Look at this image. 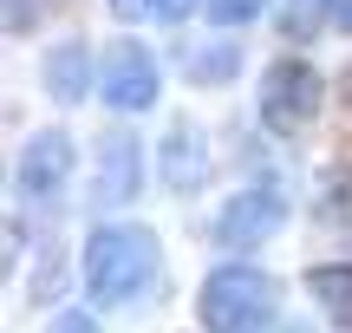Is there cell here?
<instances>
[{"label": "cell", "mask_w": 352, "mask_h": 333, "mask_svg": "<svg viewBox=\"0 0 352 333\" xmlns=\"http://www.w3.org/2000/svg\"><path fill=\"white\" fill-rule=\"evenodd\" d=\"M157 92H164V72H157L151 46H138V39H111V46L98 52V98L111 105V111L138 118L157 105Z\"/></svg>", "instance_id": "cell-5"}, {"label": "cell", "mask_w": 352, "mask_h": 333, "mask_svg": "<svg viewBox=\"0 0 352 333\" xmlns=\"http://www.w3.org/2000/svg\"><path fill=\"white\" fill-rule=\"evenodd\" d=\"M46 333H98V321H91L85 308H65V314H59V321H52Z\"/></svg>", "instance_id": "cell-16"}, {"label": "cell", "mask_w": 352, "mask_h": 333, "mask_svg": "<svg viewBox=\"0 0 352 333\" xmlns=\"http://www.w3.org/2000/svg\"><path fill=\"white\" fill-rule=\"evenodd\" d=\"M46 13H52V0H7V33L26 39L39 20H46Z\"/></svg>", "instance_id": "cell-13"}, {"label": "cell", "mask_w": 352, "mask_h": 333, "mask_svg": "<svg viewBox=\"0 0 352 333\" xmlns=\"http://www.w3.org/2000/svg\"><path fill=\"white\" fill-rule=\"evenodd\" d=\"M39 85H46L52 105H85V92L98 85V59L85 52V39H59L39 59Z\"/></svg>", "instance_id": "cell-9"}, {"label": "cell", "mask_w": 352, "mask_h": 333, "mask_svg": "<svg viewBox=\"0 0 352 333\" xmlns=\"http://www.w3.org/2000/svg\"><path fill=\"white\" fill-rule=\"evenodd\" d=\"M307 294L340 333H352V261H314L307 268Z\"/></svg>", "instance_id": "cell-10"}, {"label": "cell", "mask_w": 352, "mask_h": 333, "mask_svg": "<svg viewBox=\"0 0 352 333\" xmlns=\"http://www.w3.org/2000/svg\"><path fill=\"white\" fill-rule=\"evenodd\" d=\"M280 314V281L254 261H222L196 288V321L209 333H267Z\"/></svg>", "instance_id": "cell-2"}, {"label": "cell", "mask_w": 352, "mask_h": 333, "mask_svg": "<svg viewBox=\"0 0 352 333\" xmlns=\"http://www.w3.org/2000/svg\"><path fill=\"white\" fill-rule=\"evenodd\" d=\"M157 235L138 229V222H98V229L85 235V294L98 301V308H124V301H138L144 288L157 281Z\"/></svg>", "instance_id": "cell-1"}, {"label": "cell", "mask_w": 352, "mask_h": 333, "mask_svg": "<svg viewBox=\"0 0 352 333\" xmlns=\"http://www.w3.org/2000/svg\"><path fill=\"white\" fill-rule=\"evenodd\" d=\"M151 164H144V144L131 131H98V203H131L144 190Z\"/></svg>", "instance_id": "cell-8"}, {"label": "cell", "mask_w": 352, "mask_h": 333, "mask_svg": "<svg viewBox=\"0 0 352 333\" xmlns=\"http://www.w3.org/2000/svg\"><path fill=\"white\" fill-rule=\"evenodd\" d=\"M261 7H267V0H209V20L215 26H248Z\"/></svg>", "instance_id": "cell-14"}, {"label": "cell", "mask_w": 352, "mask_h": 333, "mask_svg": "<svg viewBox=\"0 0 352 333\" xmlns=\"http://www.w3.org/2000/svg\"><path fill=\"white\" fill-rule=\"evenodd\" d=\"M333 26H340V33H352V0H333Z\"/></svg>", "instance_id": "cell-17"}, {"label": "cell", "mask_w": 352, "mask_h": 333, "mask_svg": "<svg viewBox=\"0 0 352 333\" xmlns=\"http://www.w3.org/2000/svg\"><path fill=\"white\" fill-rule=\"evenodd\" d=\"M320 105H327V78H320L307 59L280 52V59L261 65V78H254V111H261L267 138H300V131L320 118Z\"/></svg>", "instance_id": "cell-3"}, {"label": "cell", "mask_w": 352, "mask_h": 333, "mask_svg": "<svg viewBox=\"0 0 352 333\" xmlns=\"http://www.w3.org/2000/svg\"><path fill=\"white\" fill-rule=\"evenodd\" d=\"M72 170H78V144L72 131H33V138L20 144V157H13V190H20V203L33 209H52L65 190H72Z\"/></svg>", "instance_id": "cell-4"}, {"label": "cell", "mask_w": 352, "mask_h": 333, "mask_svg": "<svg viewBox=\"0 0 352 333\" xmlns=\"http://www.w3.org/2000/svg\"><path fill=\"white\" fill-rule=\"evenodd\" d=\"M280 222H287V190H280L274 177H261V183L235 190L222 209H215L209 242H215V248H254V242H267Z\"/></svg>", "instance_id": "cell-6"}, {"label": "cell", "mask_w": 352, "mask_h": 333, "mask_svg": "<svg viewBox=\"0 0 352 333\" xmlns=\"http://www.w3.org/2000/svg\"><path fill=\"white\" fill-rule=\"evenodd\" d=\"M346 92H352V65H346Z\"/></svg>", "instance_id": "cell-20"}, {"label": "cell", "mask_w": 352, "mask_h": 333, "mask_svg": "<svg viewBox=\"0 0 352 333\" xmlns=\"http://www.w3.org/2000/svg\"><path fill=\"white\" fill-rule=\"evenodd\" d=\"M183 72H189V85H228L241 72V52L228 39H202V46L183 52Z\"/></svg>", "instance_id": "cell-11"}, {"label": "cell", "mask_w": 352, "mask_h": 333, "mask_svg": "<svg viewBox=\"0 0 352 333\" xmlns=\"http://www.w3.org/2000/svg\"><path fill=\"white\" fill-rule=\"evenodd\" d=\"M202 177H209V144H202V131L189 125V118H170L164 144H157V183H164L170 196H196Z\"/></svg>", "instance_id": "cell-7"}, {"label": "cell", "mask_w": 352, "mask_h": 333, "mask_svg": "<svg viewBox=\"0 0 352 333\" xmlns=\"http://www.w3.org/2000/svg\"><path fill=\"white\" fill-rule=\"evenodd\" d=\"M280 333H307V327H280Z\"/></svg>", "instance_id": "cell-19"}, {"label": "cell", "mask_w": 352, "mask_h": 333, "mask_svg": "<svg viewBox=\"0 0 352 333\" xmlns=\"http://www.w3.org/2000/svg\"><path fill=\"white\" fill-rule=\"evenodd\" d=\"M196 7H209V0H144V20H164V26H183Z\"/></svg>", "instance_id": "cell-15"}, {"label": "cell", "mask_w": 352, "mask_h": 333, "mask_svg": "<svg viewBox=\"0 0 352 333\" xmlns=\"http://www.w3.org/2000/svg\"><path fill=\"white\" fill-rule=\"evenodd\" d=\"M327 20H333V0H280V7H274L280 39H314Z\"/></svg>", "instance_id": "cell-12"}, {"label": "cell", "mask_w": 352, "mask_h": 333, "mask_svg": "<svg viewBox=\"0 0 352 333\" xmlns=\"http://www.w3.org/2000/svg\"><path fill=\"white\" fill-rule=\"evenodd\" d=\"M111 7L124 13V20H138V13H144V0H111Z\"/></svg>", "instance_id": "cell-18"}]
</instances>
